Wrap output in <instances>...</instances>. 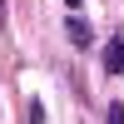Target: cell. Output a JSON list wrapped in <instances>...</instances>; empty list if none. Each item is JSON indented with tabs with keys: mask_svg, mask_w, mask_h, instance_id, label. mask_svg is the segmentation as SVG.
Returning a JSON list of instances; mask_svg holds the SVG:
<instances>
[{
	"mask_svg": "<svg viewBox=\"0 0 124 124\" xmlns=\"http://www.w3.org/2000/svg\"><path fill=\"white\" fill-rule=\"evenodd\" d=\"M65 35L75 40L79 50H89V45H94V25H89L85 15H75V10H70V15H65Z\"/></svg>",
	"mask_w": 124,
	"mask_h": 124,
	"instance_id": "cell-1",
	"label": "cell"
},
{
	"mask_svg": "<svg viewBox=\"0 0 124 124\" xmlns=\"http://www.w3.org/2000/svg\"><path fill=\"white\" fill-rule=\"evenodd\" d=\"M104 70H109V75H124V35L109 40V50H104Z\"/></svg>",
	"mask_w": 124,
	"mask_h": 124,
	"instance_id": "cell-2",
	"label": "cell"
},
{
	"mask_svg": "<svg viewBox=\"0 0 124 124\" xmlns=\"http://www.w3.org/2000/svg\"><path fill=\"white\" fill-rule=\"evenodd\" d=\"M25 119H30V124H45V104H40V99H30V104H25Z\"/></svg>",
	"mask_w": 124,
	"mask_h": 124,
	"instance_id": "cell-3",
	"label": "cell"
},
{
	"mask_svg": "<svg viewBox=\"0 0 124 124\" xmlns=\"http://www.w3.org/2000/svg\"><path fill=\"white\" fill-rule=\"evenodd\" d=\"M109 124H124V99H109V114H104Z\"/></svg>",
	"mask_w": 124,
	"mask_h": 124,
	"instance_id": "cell-4",
	"label": "cell"
},
{
	"mask_svg": "<svg viewBox=\"0 0 124 124\" xmlns=\"http://www.w3.org/2000/svg\"><path fill=\"white\" fill-rule=\"evenodd\" d=\"M65 5H70V10H79V5H85V0H65Z\"/></svg>",
	"mask_w": 124,
	"mask_h": 124,
	"instance_id": "cell-5",
	"label": "cell"
},
{
	"mask_svg": "<svg viewBox=\"0 0 124 124\" xmlns=\"http://www.w3.org/2000/svg\"><path fill=\"white\" fill-rule=\"evenodd\" d=\"M0 25H5V0H0Z\"/></svg>",
	"mask_w": 124,
	"mask_h": 124,
	"instance_id": "cell-6",
	"label": "cell"
}]
</instances>
